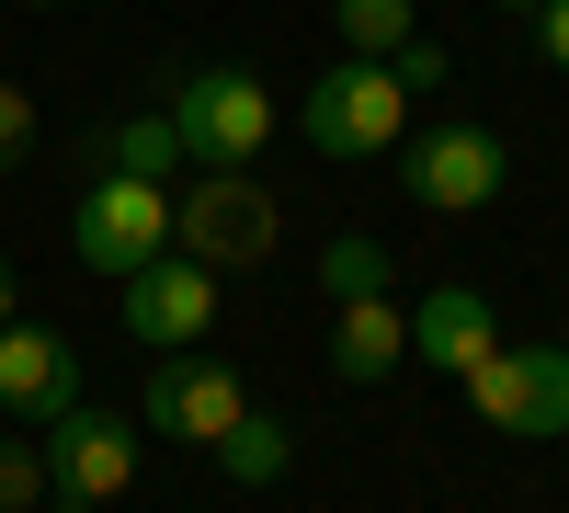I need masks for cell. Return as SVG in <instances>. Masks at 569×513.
<instances>
[{"mask_svg": "<svg viewBox=\"0 0 569 513\" xmlns=\"http://www.w3.org/2000/svg\"><path fill=\"white\" fill-rule=\"evenodd\" d=\"M46 502V456L34 445H0V513H34Z\"/></svg>", "mask_w": 569, "mask_h": 513, "instance_id": "18", "label": "cell"}, {"mask_svg": "<svg viewBox=\"0 0 569 513\" xmlns=\"http://www.w3.org/2000/svg\"><path fill=\"white\" fill-rule=\"evenodd\" d=\"M0 411H12V423L80 411V343L46 332V319H12V332H0Z\"/></svg>", "mask_w": 569, "mask_h": 513, "instance_id": "11", "label": "cell"}, {"mask_svg": "<svg viewBox=\"0 0 569 513\" xmlns=\"http://www.w3.org/2000/svg\"><path fill=\"white\" fill-rule=\"evenodd\" d=\"M69 240H80V263L91 274H126L137 263H160L171 251V182H126V171H91V195L69 206Z\"/></svg>", "mask_w": 569, "mask_h": 513, "instance_id": "7", "label": "cell"}, {"mask_svg": "<svg viewBox=\"0 0 569 513\" xmlns=\"http://www.w3.org/2000/svg\"><path fill=\"white\" fill-rule=\"evenodd\" d=\"M467 411L512 445H569V343H501L490 365H467Z\"/></svg>", "mask_w": 569, "mask_h": 513, "instance_id": "4", "label": "cell"}, {"mask_svg": "<svg viewBox=\"0 0 569 513\" xmlns=\"http://www.w3.org/2000/svg\"><path fill=\"white\" fill-rule=\"evenodd\" d=\"M12 319H23V274L0 263V332H12Z\"/></svg>", "mask_w": 569, "mask_h": 513, "instance_id": "20", "label": "cell"}, {"mask_svg": "<svg viewBox=\"0 0 569 513\" xmlns=\"http://www.w3.org/2000/svg\"><path fill=\"white\" fill-rule=\"evenodd\" d=\"M410 365V308L399 297H353L342 319H330V377L342 388H388Z\"/></svg>", "mask_w": 569, "mask_h": 513, "instance_id": "12", "label": "cell"}, {"mask_svg": "<svg viewBox=\"0 0 569 513\" xmlns=\"http://www.w3.org/2000/svg\"><path fill=\"white\" fill-rule=\"evenodd\" d=\"M34 126H46V115H34V91H23V80H0V171H23V160H34Z\"/></svg>", "mask_w": 569, "mask_h": 513, "instance_id": "17", "label": "cell"}, {"mask_svg": "<svg viewBox=\"0 0 569 513\" xmlns=\"http://www.w3.org/2000/svg\"><path fill=\"white\" fill-rule=\"evenodd\" d=\"M330 23H342V58H399V46L421 34L410 0H330Z\"/></svg>", "mask_w": 569, "mask_h": 513, "instance_id": "16", "label": "cell"}, {"mask_svg": "<svg viewBox=\"0 0 569 513\" xmlns=\"http://www.w3.org/2000/svg\"><path fill=\"white\" fill-rule=\"evenodd\" d=\"M319 286H330V308H353V297H388V286H399V251L376 240V228H342V240L319 251Z\"/></svg>", "mask_w": 569, "mask_h": 513, "instance_id": "15", "label": "cell"}, {"mask_svg": "<svg viewBox=\"0 0 569 513\" xmlns=\"http://www.w3.org/2000/svg\"><path fill=\"white\" fill-rule=\"evenodd\" d=\"M160 115H171V137H182V160L194 171H251L262 149H273V91H262V69H182L171 91H160Z\"/></svg>", "mask_w": 569, "mask_h": 513, "instance_id": "1", "label": "cell"}, {"mask_svg": "<svg viewBox=\"0 0 569 513\" xmlns=\"http://www.w3.org/2000/svg\"><path fill=\"white\" fill-rule=\"evenodd\" d=\"M501 354V308H490V286H421L410 297V365H433V377H467V365H490Z\"/></svg>", "mask_w": 569, "mask_h": 513, "instance_id": "10", "label": "cell"}, {"mask_svg": "<svg viewBox=\"0 0 569 513\" xmlns=\"http://www.w3.org/2000/svg\"><path fill=\"white\" fill-rule=\"evenodd\" d=\"M91 171H126V182H160V171H182V137H171V115L149 103V115H114L103 137H91Z\"/></svg>", "mask_w": 569, "mask_h": 513, "instance_id": "13", "label": "cell"}, {"mask_svg": "<svg viewBox=\"0 0 569 513\" xmlns=\"http://www.w3.org/2000/svg\"><path fill=\"white\" fill-rule=\"evenodd\" d=\"M501 182H512V149L490 126H433V137H399V195L421 217H479L501 206Z\"/></svg>", "mask_w": 569, "mask_h": 513, "instance_id": "6", "label": "cell"}, {"mask_svg": "<svg viewBox=\"0 0 569 513\" xmlns=\"http://www.w3.org/2000/svg\"><path fill=\"white\" fill-rule=\"evenodd\" d=\"M114 308H126V343H149V354H194V343L217 332V274L182 263V251H160V263L126 274Z\"/></svg>", "mask_w": 569, "mask_h": 513, "instance_id": "9", "label": "cell"}, {"mask_svg": "<svg viewBox=\"0 0 569 513\" xmlns=\"http://www.w3.org/2000/svg\"><path fill=\"white\" fill-rule=\"evenodd\" d=\"M34 12H58V0H34Z\"/></svg>", "mask_w": 569, "mask_h": 513, "instance_id": "22", "label": "cell"}, {"mask_svg": "<svg viewBox=\"0 0 569 513\" xmlns=\"http://www.w3.org/2000/svg\"><path fill=\"white\" fill-rule=\"evenodd\" d=\"M251 411V388L228 377L217 354H160L149 365V399H137V434H171V445H228V423Z\"/></svg>", "mask_w": 569, "mask_h": 513, "instance_id": "8", "label": "cell"}, {"mask_svg": "<svg viewBox=\"0 0 569 513\" xmlns=\"http://www.w3.org/2000/svg\"><path fill=\"white\" fill-rule=\"evenodd\" d=\"M536 34H547V69L569 80V0H547V12H536Z\"/></svg>", "mask_w": 569, "mask_h": 513, "instance_id": "19", "label": "cell"}, {"mask_svg": "<svg viewBox=\"0 0 569 513\" xmlns=\"http://www.w3.org/2000/svg\"><path fill=\"white\" fill-rule=\"evenodd\" d=\"M490 12H547V0H490Z\"/></svg>", "mask_w": 569, "mask_h": 513, "instance_id": "21", "label": "cell"}, {"mask_svg": "<svg viewBox=\"0 0 569 513\" xmlns=\"http://www.w3.org/2000/svg\"><path fill=\"white\" fill-rule=\"evenodd\" d=\"M217 468L240 480V491H273L284 468H297V434H284V411H240V423H228V445H217Z\"/></svg>", "mask_w": 569, "mask_h": 513, "instance_id": "14", "label": "cell"}, {"mask_svg": "<svg viewBox=\"0 0 569 513\" xmlns=\"http://www.w3.org/2000/svg\"><path fill=\"white\" fill-rule=\"evenodd\" d=\"M297 137H308L319 160H399V137H410V80H399L388 58L319 69L308 103H297Z\"/></svg>", "mask_w": 569, "mask_h": 513, "instance_id": "2", "label": "cell"}, {"mask_svg": "<svg viewBox=\"0 0 569 513\" xmlns=\"http://www.w3.org/2000/svg\"><path fill=\"white\" fill-rule=\"evenodd\" d=\"M46 513H103V502H126V480H137V423L126 411H58L46 423Z\"/></svg>", "mask_w": 569, "mask_h": 513, "instance_id": "5", "label": "cell"}, {"mask_svg": "<svg viewBox=\"0 0 569 513\" xmlns=\"http://www.w3.org/2000/svg\"><path fill=\"white\" fill-rule=\"evenodd\" d=\"M273 240H284V206H273L262 171H194L182 182V206H171V251L182 263L228 274V263H273Z\"/></svg>", "mask_w": 569, "mask_h": 513, "instance_id": "3", "label": "cell"}]
</instances>
